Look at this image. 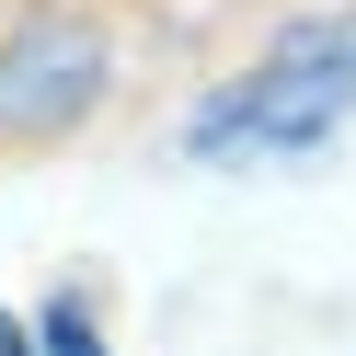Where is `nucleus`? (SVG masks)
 <instances>
[{
    "label": "nucleus",
    "mask_w": 356,
    "mask_h": 356,
    "mask_svg": "<svg viewBox=\"0 0 356 356\" xmlns=\"http://www.w3.org/2000/svg\"><path fill=\"white\" fill-rule=\"evenodd\" d=\"M35 345H47V356H104V333H92V310H81V299H58L47 322H35Z\"/></svg>",
    "instance_id": "7ed1b4c3"
},
{
    "label": "nucleus",
    "mask_w": 356,
    "mask_h": 356,
    "mask_svg": "<svg viewBox=\"0 0 356 356\" xmlns=\"http://www.w3.org/2000/svg\"><path fill=\"white\" fill-rule=\"evenodd\" d=\"M356 115V24H287L241 81L195 104L184 149L195 161H310Z\"/></svg>",
    "instance_id": "f257e3e1"
},
{
    "label": "nucleus",
    "mask_w": 356,
    "mask_h": 356,
    "mask_svg": "<svg viewBox=\"0 0 356 356\" xmlns=\"http://www.w3.org/2000/svg\"><path fill=\"white\" fill-rule=\"evenodd\" d=\"M115 81V47L70 12H35L12 47H0V138H70L81 115Z\"/></svg>",
    "instance_id": "f03ea898"
},
{
    "label": "nucleus",
    "mask_w": 356,
    "mask_h": 356,
    "mask_svg": "<svg viewBox=\"0 0 356 356\" xmlns=\"http://www.w3.org/2000/svg\"><path fill=\"white\" fill-rule=\"evenodd\" d=\"M0 356H35V333H24V322H12V310H0Z\"/></svg>",
    "instance_id": "20e7f679"
}]
</instances>
